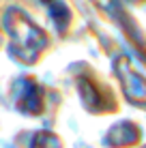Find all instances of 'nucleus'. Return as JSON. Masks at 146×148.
Listing matches in <instances>:
<instances>
[{"label":"nucleus","instance_id":"nucleus-1","mask_svg":"<svg viewBox=\"0 0 146 148\" xmlns=\"http://www.w3.org/2000/svg\"><path fill=\"white\" fill-rule=\"evenodd\" d=\"M4 28H7L9 39H11L9 52L19 62L26 64L34 62L41 56V52L47 47V34L17 7H11L4 13Z\"/></svg>","mask_w":146,"mask_h":148},{"label":"nucleus","instance_id":"nucleus-2","mask_svg":"<svg viewBox=\"0 0 146 148\" xmlns=\"http://www.w3.org/2000/svg\"><path fill=\"white\" fill-rule=\"evenodd\" d=\"M114 69L118 73L125 97L135 105H146V79L144 75H140L133 69V64L129 62L127 56H118L116 62H114Z\"/></svg>","mask_w":146,"mask_h":148},{"label":"nucleus","instance_id":"nucleus-3","mask_svg":"<svg viewBox=\"0 0 146 148\" xmlns=\"http://www.w3.org/2000/svg\"><path fill=\"white\" fill-rule=\"evenodd\" d=\"M77 88H80V99H82V103L86 105L88 112H112L116 108L112 92L105 86H101L97 79L84 75V77L77 79Z\"/></svg>","mask_w":146,"mask_h":148},{"label":"nucleus","instance_id":"nucleus-4","mask_svg":"<svg viewBox=\"0 0 146 148\" xmlns=\"http://www.w3.org/2000/svg\"><path fill=\"white\" fill-rule=\"evenodd\" d=\"M13 95H15V105H17L19 112L32 114V116L43 112L45 95H43V88L34 79H30V77L17 79L15 86H13Z\"/></svg>","mask_w":146,"mask_h":148},{"label":"nucleus","instance_id":"nucleus-5","mask_svg":"<svg viewBox=\"0 0 146 148\" xmlns=\"http://www.w3.org/2000/svg\"><path fill=\"white\" fill-rule=\"evenodd\" d=\"M140 140V131L138 127L131 125V122H120V125H114L112 129L108 131V135H105V144L108 146H131L135 142Z\"/></svg>","mask_w":146,"mask_h":148},{"label":"nucleus","instance_id":"nucleus-6","mask_svg":"<svg viewBox=\"0 0 146 148\" xmlns=\"http://www.w3.org/2000/svg\"><path fill=\"white\" fill-rule=\"evenodd\" d=\"M47 2V9H49V17H52V22L56 24L58 32L64 34L69 28V24H71V11H69V7L62 2V0H45Z\"/></svg>","mask_w":146,"mask_h":148},{"label":"nucleus","instance_id":"nucleus-7","mask_svg":"<svg viewBox=\"0 0 146 148\" xmlns=\"http://www.w3.org/2000/svg\"><path fill=\"white\" fill-rule=\"evenodd\" d=\"M30 148H60V140L49 131H39L34 133Z\"/></svg>","mask_w":146,"mask_h":148}]
</instances>
